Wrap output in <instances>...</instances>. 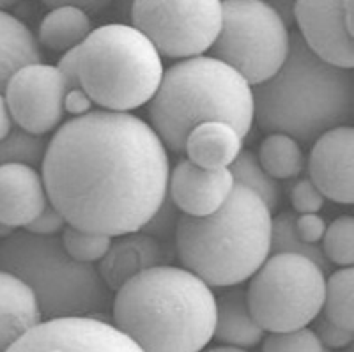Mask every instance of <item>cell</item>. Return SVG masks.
<instances>
[{"label":"cell","instance_id":"obj_17","mask_svg":"<svg viewBox=\"0 0 354 352\" xmlns=\"http://www.w3.org/2000/svg\"><path fill=\"white\" fill-rule=\"evenodd\" d=\"M165 262V250L158 239L140 230L113 236L109 250L100 260L97 271L112 293L138 272Z\"/></svg>","mask_w":354,"mask_h":352},{"label":"cell","instance_id":"obj_37","mask_svg":"<svg viewBox=\"0 0 354 352\" xmlns=\"http://www.w3.org/2000/svg\"><path fill=\"white\" fill-rule=\"evenodd\" d=\"M44 6H48L50 9L62 8V6H73L85 12H100L105 8H109L113 0H41Z\"/></svg>","mask_w":354,"mask_h":352},{"label":"cell","instance_id":"obj_20","mask_svg":"<svg viewBox=\"0 0 354 352\" xmlns=\"http://www.w3.org/2000/svg\"><path fill=\"white\" fill-rule=\"evenodd\" d=\"M243 138L227 122L207 120L188 133L185 152L192 163L202 168L229 167L239 154Z\"/></svg>","mask_w":354,"mask_h":352},{"label":"cell","instance_id":"obj_43","mask_svg":"<svg viewBox=\"0 0 354 352\" xmlns=\"http://www.w3.org/2000/svg\"><path fill=\"white\" fill-rule=\"evenodd\" d=\"M18 2H20V0H0V9H9V8H12V6H17Z\"/></svg>","mask_w":354,"mask_h":352},{"label":"cell","instance_id":"obj_18","mask_svg":"<svg viewBox=\"0 0 354 352\" xmlns=\"http://www.w3.org/2000/svg\"><path fill=\"white\" fill-rule=\"evenodd\" d=\"M43 319L32 288L0 269V351H9L27 329Z\"/></svg>","mask_w":354,"mask_h":352},{"label":"cell","instance_id":"obj_39","mask_svg":"<svg viewBox=\"0 0 354 352\" xmlns=\"http://www.w3.org/2000/svg\"><path fill=\"white\" fill-rule=\"evenodd\" d=\"M266 4L271 6L274 11L282 17V20L286 21L287 27L294 21V2L296 0H264Z\"/></svg>","mask_w":354,"mask_h":352},{"label":"cell","instance_id":"obj_4","mask_svg":"<svg viewBox=\"0 0 354 352\" xmlns=\"http://www.w3.org/2000/svg\"><path fill=\"white\" fill-rule=\"evenodd\" d=\"M271 220L257 193L234 185L207 216L181 214L174 237L179 262L209 287L243 284L270 257Z\"/></svg>","mask_w":354,"mask_h":352},{"label":"cell","instance_id":"obj_11","mask_svg":"<svg viewBox=\"0 0 354 352\" xmlns=\"http://www.w3.org/2000/svg\"><path fill=\"white\" fill-rule=\"evenodd\" d=\"M66 93L68 84L57 66L37 62L12 73L4 98L15 124L36 135H46L62 124Z\"/></svg>","mask_w":354,"mask_h":352},{"label":"cell","instance_id":"obj_36","mask_svg":"<svg viewBox=\"0 0 354 352\" xmlns=\"http://www.w3.org/2000/svg\"><path fill=\"white\" fill-rule=\"evenodd\" d=\"M57 69L62 73L66 84H68V91H82L80 78H78V52L77 48H71L64 52L61 57Z\"/></svg>","mask_w":354,"mask_h":352},{"label":"cell","instance_id":"obj_29","mask_svg":"<svg viewBox=\"0 0 354 352\" xmlns=\"http://www.w3.org/2000/svg\"><path fill=\"white\" fill-rule=\"evenodd\" d=\"M322 252L331 264L353 266L354 262V218L340 216L326 227L322 236Z\"/></svg>","mask_w":354,"mask_h":352},{"label":"cell","instance_id":"obj_12","mask_svg":"<svg viewBox=\"0 0 354 352\" xmlns=\"http://www.w3.org/2000/svg\"><path fill=\"white\" fill-rule=\"evenodd\" d=\"M9 351L24 352H135L140 351L126 333L94 315L41 319Z\"/></svg>","mask_w":354,"mask_h":352},{"label":"cell","instance_id":"obj_31","mask_svg":"<svg viewBox=\"0 0 354 352\" xmlns=\"http://www.w3.org/2000/svg\"><path fill=\"white\" fill-rule=\"evenodd\" d=\"M183 212L177 209V205L174 204V201L170 198L169 192H167L165 198L161 201L160 207L154 211L153 216L142 225L140 232L149 234L154 239L161 241H172L176 237L177 223H179V218H181Z\"/></svg>","mask_w":354,"mask_h":352},{"label":"cell","instance_id":"obj_30","mask_svg":"<svg viewBox=\"0 0 354 352\" xmlns=\"http://www.w3.org/2000/svg\"><path fill=\"white\" fill-rule=\"evenodd\" d=\"M262 349L266 352H324L326 347L321 344L314 329L306 326L290 331L270 333L268 338H262Z\"/></svg>","mask_w":354,"mask_h":352},{"label":"cell","instance_id":"obj_25","mask_svg":"<svg viewBox=\"0 0 354 352\" xmlns=\"http://www.w3.org/2000/svg\"><path fill=\"white\" fill-rule=\"evenodd\" d=\"M331 322L344 329H354V269L344 266L326 278L321 310Z\"/></svg>","mask_w":354,"mask_h":352},{"label":"cell","instance_id":"obj_33","mask_svg":"<svg viewBox=\"0 0 354 352\" xmlns=\"http://www.w3.org/2000/svg\"><path fill=\"white\" fill-rule=\"evenodd\" d=\"M312 322H314L315 335L319 336V340L326 347V351H330V349H342L353 344V331L340 328L335 322H331L324 313H319Z\"/></svg>","mask_w":354,"mask_h":352},{"label":"cell","instance_id":"obj_41","mask_svg":"<svg viewBox=\"0 0 354 352\" xmlns=\"http://www.w3.org/2000/svg\"><path fill=\"white\" fill-rule=\"evenodd\" d=\"M344 18L347 30L354 36V0H344Z\"/></svg>","mask_w":354,"mask_h":352},{"label":"cell","instance_id":"obj_6","mask_svg":"<svg viewBox=\"0 0 354 352\" xmlns=\"http://www.w3.org/2000/svg\"><path fill=\"white\" fill-rule=\"evenodd\" d=\"M0 269L32 288L43 319L96 317L112 308V290L96 266L73 259L61 237L11 232L0 241Z\"/></svg>","mask_w":354,"mask_h":352},{"label":"cell","instance_id":"obj_2","mask_svg":"<svg viewBox=\"0 0 354 352\" xmlns=\"http://www.w3.org/2000/svg\"><path fill=\"white\" fill-rule=\"evenodd\" d=\"M112 315L140 351L197 352L213 338L216 296L195 272L160 264L117 288Z\"/></svg>","mask_w":354,"mask_h":352},{"label":"cell","instance_id":"obj_40","mask_svg":"<svg viewBox=\"0 0 354 352\" xmlns=\"http://www.w3.org/2000/svg\"><path fill=\"white\" fill-rule=\"evenodd\" d=\"M12 126H15V120H12L11 113H9L4 93H0V140L11 131Z\"/></svg>","mask_w":354,"mask_h":352},{"label":"cell","instance_id":"obj_28","mask_svg":"<svg viewBox=\"0 0 354 352\" xmlns=\"http://www.w3.org/2000/svg\"><path fill=\"white\" fill-rule=\"evenodd\" d=\"M61 239L66 252L73 259H77L78 262H85V264L100 262L101 257L105 255L110 243H112V237L110 236L88 232V230H82V228L73 227V225H66L62 228Z\"/></svg>","mask_w":354,"mask_h":352},{"label":"cell","instance_id":"obj_27","mask_svg":"<svg viewBox=\"0 0 354 352\" xmlns=\"http://www.w3.org/2000/svg\"><path fill=\"white\" fill-rule=\"evenodd\" d=\"M48 140L44 135H36L20 126H12L11 131L0 140V163H21L37 167L43 163Z\"/></svg>","mask_w":354,"mask_h":352},{"label":"cell","instance_id":"obj_21","mask_svg":"<svg viewBox=\"0 0 354 352\" xmlns=\"http://www.w3.org/2000/svg\"><path fill=\"white\" fill-rule=\"evenodd\" d=\"M41 60L43 52L32 30L24 21L0 9V93H4L12 73Z\"/></svg>","mask_w":354,"mask_h":352},{"label":"cell","instance_id":"obj_32","mask_svg":"<svg viewBox=\"0 0 354 352\" xmlns=\"http://www.w3.org/2000/svg\"><path fill=\"white\" fill-rule=\"evenodd\" d=\"M324 195L317 189L310 177L298 179L290 188V202L294 212L305 214V212H319L324 205Z\"/></svg>","mask_w":354,"mask_h":352},{"label":"cell","instance_id":"obj_38","mask_svg":"<svg viewBox=\"0 0 354 352\" xmlns=\"http://www.w3.org/2000/svg\"><path fill=\"white\" fill-rule=\"evenodd\" d=\"M93 101L87 96L84 89L82 91H68L64 100L66 113H73V115H82L93 110Z\"/></svg>","mask_w":354,"mask_h":352},{"label":"cell","instance_id":"obj_8","mask_svg":"<svg viewBox=\"0 0 354 352\" xmlns=\"http://www.w3.org/2000/svg\"><path fill=\"white\" fill-rule=\"evenodd\" d=\"M250 312L264 331L308 326L321 313L326 272L298 253H271L248 278Z\"/></svg>","mask_w":354,"mask_h":352},{"label":"cell","instance_id":"obj_23","mask_svg":"<svg viewBox=\"0 0 354 352\" xmlns=\"http://www.w3.org/2000/svg\"><path fill=\"white\" fill-rule=\"evenodd\" d=\"M262 168L274 179H294L305 168V154L298 140L286 133H268L257 154Z\"/></svg>","mask_w":354,"mask_h":352},{"label":"cell","instance_id":"obj_5","mask_svg":"<svg viewBox=\"0 0 354 352\" xmlns=\"http://www.w3.org/2000/svg\"><path fill=\"white\" fill-rule=\"evenodd\" d=\"M151 128L172 152H185L186 136L201 122L220 120L245 138L254 124L252 85L214 57H188L163 71L149 101Z\"/></svg>","mask_w":354,"mask_h":352},{"label":"cell","instance_id":"obj_1","mask_svg":"<svg viewBox=\"0 0 354 352\" xmlns=\"http://www.w3.org/2000/svg\"><path fill=\"white\" fill-rule=\"evenodd\" d=\"M41 167L48 202L66 223L110 237L140 230L169 188L167 147L128 112L69 119L48 140Z\"/></svg>","mask_w":354,"mask_h":352},{"label":"cell","instance_id":"obj_42","mask_svg":"<svg viewBox=\"0 0 354 352\" xmlns=\"http://www.w3.org/2000/svg\"><path fill=\"white\" fill-rule=\"evenodd\" d=\"M133 0H117V9L122 15V18L129 20V9H131Z\"/></svg>","mask_w":354,"mask_h":352},{"label":"cell","instance_id":"obj_16","mask_svg":"<svg viewBox=\"0 0 354 352\" xmlns=\"http://www.w3.org/2000/svg\"><path fill=\"white\" fill-rule=\"evenodd\" d=\"M48 204L43 176L36 167L0 163V223L25 228Z\"/></svg>","mask_w":354,"mask_h":352},{"label":"cell","instance_id":"obj_14","mask_svg":"<svg viewBox=\"0 0 354 352\" xmlns=\"http://www.w3.org/2000/svg\"><path fill=\"white\" fill-rule=\"evenodd\" d=\"M308 177L324 198L337 204L354 202V129L344 124L315 138Z\"/></svg>","mask_w":354,"mask_h":352},{"label":"cell","instance_id":"obj_13","mask_svg":"<svg viewBox=\"0 0 354 352\" xmlns=\"http://www.w3.org/2000/svg\"><path fill=\"white\" fill-rule=\"evenodd\" d=\"M294 20L312 52L330 64L353 69L354 41L344 18V0H296Z\"/></svg>","mask_w":354,"mask_h":352},{"label":"cell","instance_id":"obj_22","mask_svg":"<svg viewBox=\"0 0 354 352\" xmlns=\"http://www.w3.org/2000/svg\"><path fill=\"white\" fill-rule=\"evenodd\" d=\"M91 30L93 21L88 18V12L73 6L53 8L41 21L37 43L43 44L50 52L64 53L77 48L91 34Z\"/></svg>","mask_w":354,"mask_h":352},{"label":"cell","instance_id":"obj_9","mask_svg":"<svg viewBox=\"0 0 354 352\" xmlns=\"http://www.w3.org/2000/svg\"><path fill=\"white\" fill-rule=\"evenodd\" d=\"M207 52L250 85L262 84L286 60L289 27L264 0H221V28Z\"/></svg>","mask_w":354,"mask_h":352},{"label":"cell","instance_id":"obj_19","mask_svg":"<svg viewBox=\"0 0 354 352\" xmlns=\"http://www.w3.org/2000/svg\"><path fill=\"white\" fill-rule=\"evenodd\" d=\"M213 338L220 344L236 345L243 351L255 347L264 338V329L250 312L246 290L239 285H232L216 297Z\"/></svg>","mask_w":354,"mask_h":352},{"label":"cell","instance_id":"obj_10","mask_svg":"<svg viewBox=\"0 0 354 352\" xmlns=\"http://www.w3.org/2000/svg\"><path fill=\"white\" fill-rule=\"evenodd\" d=\"M129 20L160 55H204L221 28V0H133Z\"/></svg>","mask_w":354,"mask_h":352},{"label":"cell","instance_id":"obj_26","mask_svg":"<svg viewBox=\"0 0 354 352\" xmlns=\"http://www.w3.org/2000/svg\"><path fill=\"white\" fill-rule=\"evenodd\" d=\"M296 214L298 212H280L271 220V253H298L314 260L324 272L331 271V262L326 259L319 243H306L296 230Z\"/></svg>","mask_w":354,"mask_h":352},{"label":"cell","instance_id":"obj_24","mask_svg":"<svg viewBox=\"0 0 354 352\" xmlns=\"http://www.w3.org/2000/svg\"><path fill=\"white\" fill-rule=\"evenodd\" d=\"M229 170L232 174L234 185H241L257 193L271 212L278 207L282 198V188L278 185V180L262 168L254 151L241 149L236 160L229 165Z\"/></svg>","mask_w":354,"mask_h":352},{"label":"cell","instance_id":"obj_7","mask_svg":"<svg viewBox=\"0 0 354 352\" xmlns=\"http://www.w3.org/2000/svg\"><path fill=\"white\" fill-rule=\"evenodd\" d=\"M78 78L94 104L131 112L151 101L163 76V60L133 25L109 24L91 30L77 46Z\"/></svg>","mask_w":354,"mask_h":352},{"label":"cell","instance_id":"obj_3","mask_svg":"<svg viewBox=\"0 0 354 352\" xmlns=\"http://www.w3.org/2000/svg\"><path fill=\"white\" fill-rule=\"evenodd\" d=\"M252 94L254 122L262 131L286 133L303 144L347 124L354 113L353 71L321 59L298 33L289 34L280 69Z\"/></svg>","mask_w":354,"mask_h":352},{"label":"cell","instance_id":"obj_35","mask_svg":"<svg viewBox=\"0 0 354 352\" xmlns=\"http://www.w3.org/2000/svg\"><path fill=\"white\" fill-rule=\"evenodd\" d=\"M296 230L306 243H319L324 236L326 223L317 212H305V214H296Z\"/></svg>","mask_w":354,"mask_h":352},{"label":"cell","instance_id":"obj_15","mask_svg":"<svg viewBox=\"0 0 354 352\" xmlns=\"http://www.w3.org/2000/svg\"><path fill=\"white\" fill-rule=\"evenodd\" d=\"M232 188L229 167L202 168L186 158L170 170L167 192L183 214L207 216L221 207Z\"/></svg>","mask_w":354,"mask_h":352},{"label":"cell","instance_id":"obj_34","mask_svg":"<svg viewBox=\"0 0 354 352\" xmlns=\"http://www.w3.org/2000/svg\"><path fill=\"white\" fill-rule=\"evenodd\" d=\"M66 220L61 212L57 211L52 204H46V207L39 212V216L34 218L30 223L25 227V230L28 232L37 234V236H57L59 232H62V228L66 227Z\"/></svg>","mask_w":354,"mask_h":352}]
</instances>
